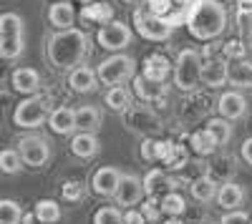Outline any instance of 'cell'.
Returning a JSON list of instances; mask_svg holds the SVG:
<instances>
[{
  "label": "cell",
  "mask_w": 252,
  "mask_h": 224,
  "mask_svg": "<svg viewBox=\"0 0 252 224\" xmlns=\"http://www.w3.org/2000/svg\"><path fill=\"white\" fill-rule=\"evenodd\" d=\"M48 60L51 66L58 71H73L81 66L91 53V40L89 35L78 30V28H66V30H56L48 38Z\"/></svg>",
  "instance_id": "cell-1"
},
{
  "label": "cell",
  "mask_w": 252,
  "mask_h": 224,
  "mask_svg": "<svg viewBox=\"0 0 252 224\" xmlns=\"http://www.w3.org/2000/svg\"><path fill=\"white\" fill-rule=\"evenodd\" d=\"M187 28L197 40H215L227 28V8L220 0H199L187 20Z\"/></svg>",
  "instance_id": "cell-2"
},
{
  "label": "cell",
  "mask_w": 252,
  "mask_h": 224,
  "mask_svg": "<svg viewBox=\"0 0 252 224\" xmlns=\"http://www.w3.org/2000/svg\"><path fill=\"white\" fill-rule=\"evenodd\" d=\"M26 51V23L18 13L0 15V56L13 60Z\"/></svg>",
  "instance_id": "cell-3"
},
{
  "label": "cell",
  "mask_w": 252,
  "mask_h": 224,
  "mask_svg": "<svg viewBox=\"0 0 252 224\" xmlns=\"http://www.w3.org/2000/svg\"><path fill=\"white\" fill-rule=\"evenodd\" d=\"M51 111L53 109H51V98L48 96H43V93L26 96L13 111V124L18 129H38V126H43L48 121Z\"/></svg>",
  "instance_id": "cell-4"
},
{
  "label": "cell",
  "mask_w": 252,
  "mask_h": 224,
  "mask_svg": "<svg viewBox=\"0 0 252 224\" xmlns=\"http://www.w3.org/2000/svg\"><path fill=\"white\" fill-rule=\"evenodd\" d=\"M96 76H98V84H106L109 88L124 86L126 81H131L136 76V60L126 53H114L98 63Z\"/></svg>",
  "instance_id": "cell-5"
},
{
  "label": "cell",
  "mask_w": 252,
  "mask_h": 224,
  "mask_svg": "<svg viewBox=\"0 0 252 224\" xmlns=\"http://www.w3.org/2000/svg\"><path fill=\"white\" fill-rule=\"evenodd\" d=\"M202 66H204V60L199 51L194 48L179 51L177 63H174V86L179 91H194L202 84Z\"/></svg>",
  "instance_id": "cell-6"
},
{
  "label": "cell",
  "mask_w": 252,
  "mask_h": 224,
  "mask_svg": "<svg viewBox=\"0 0 252 224\" xmlns=\"http://www.w3.org/2000/svg\"><path fill=\"white\" fill-rule=\"evenodd\" d=\"M199 0H149V10L161 18L164 23H169L172 28L182 26L189 20L192 10L197 8Z\"/></svg>",
  "instance_id": "cell-7"
},
{
  "label": "cell",
  "mask_w": 252,
  "mask_h": 224,
  "mask_svg": "<svg viewBox=\"0 0 252 224\" xmlns=\"http://www.w3.org/2000/svg\"><path fill=\"white\" fill-rule=\"evenodd\" d=\"M124 126L141 136H154L161 131V121L152 109H146L141 104H131L124 111Z\"/></svg>",
  "instance_id": "cell-8"
},
{
  "label": "cell",
  "mask_w": 252,
  "mask_h": 224,
  "mask_svg": "<svg viewBox=\"0 0 252 224\" xmlns=\"http://www.w3.org/2000/svg\"><path fill=\"white\" fill-rule=\"evenodd\" d=\"M131 28L121 23V20H109V23H103L96 33V40L103 51H111V53H121L126 46H131Z\"/></svg>",
  "instance_id": "cell-9"
},
{
  "label": "cell",
  "mask_w": 252,
  "mask_h": 224,
  "mask_svg": "<svg viewBox=\"0 0 252 224\" xmlns=\"http://www.w3.org/2000/svg\"><path fill=\"white\" fill-rule=\"evenodd\" d=\"M134 26H136V30H139V35L141 38H146V40H154V43H161V40H166L172 35V26L169 23H164L161 18H157L149 8H136L134 10Z\"/></svg>",
  "instance_id": "cell-10"
},
{
  "label": "cell",
  "mask_w": 252,
  "mask_h": 224,
  "mask_svg": "<svg viewBox=\"0 0 252 224\" xmlns=\"http://www.w3.org/2000/svg\"><path fill=\"white\" fill-rule=\"evenodd\" d=\"M18 154L20 159H23V164L31 167V169H40V167H46L48 164V159H51V146H48V139L43 136H23L18 141Z\"/></svg>",
  "instance_id": "cell-11"
},
{
  "label": "cell",
  "mask_w": 252,
  "mask_h": 224,
  "mask_svg": "<svg viewBox=\"0 0 252 224\" xmlns=\"http://www.w3.org/2000/svg\"><path fill=\"white\" fill-rule=\"evenodd\" d=\"M184 184H187L184 179L166 174L164 169H152L149 174L144 176V192H146V196H157V199L166 196L169 192H174V189H179Z\"/></svg>",
  "instance_id": "cell-12"
},
{
  "label": "cell",
  "mask_w": 252,
  "mask_h": 224,
  "mask_svg": "<svg viewBox=\"0 0 252 224\" xmlns=\"http://www.w3.org/2000/svg\"><path fill=\"white\" fill-rule=\"evenodd\" d=\"M144 194H146L144 192V179H139L136 174H124L114 199H116V204H121L124 209H134L144 199Z\"/></svg>",
  "instance_id": "cell-13"
},
{
  "label": "cell",
  "mask_w": 252,
  "mask_h": 224,
  "mask_svg": "<svg viewBox=\"0 0 252 224\" xmlns=\"http://www.w3.org/2000/svg\"><path fill=\"white\" fill-rule=\"evenodd\" d=\"M121 171L116 167H101L96 169L94 179H91V189L98 194V196H114L116 189H119V181H121Z\"/></svg>",
  "instance_id": "cell-14"
},
{
  "label": "cell",
  "mask_w": 252,
  "mask_h": 224,
  "mask_svg": "<svg viewBox=\"0 0 252 224\" xmlns=\"http://www.w3.org/2000/svg\"><path fill=\"white\" fill-rule=\"evenodd\" d=\"M217 111L222 118L227 121H237L247 113V98L240 93V91H227L220 96V104H217Z\"/></svg>",
  "instance_id": "cell-15"
},
{
  "label": "cell",
  "mask_w": 252,
  "mask_h": 224,
  "mask_svg": "<svg viewBox=\"0 0 252 224\" xmlns=\"http://www.w3.org/2000/svg\"><path fill=\"white\" fill-rule=\"evenodd\" d=\"M68 86H71V91H76V93H94L96 91V86H98V76H96V71L94 68H89V66H76L71 73H68Z\"/></svg>",
  "instance_id": "cell-16"
},
{
  "label": "cell",
  "mask_w": 252,
  "mask_h": 224,
  "mask_svg": "<svg viewBox=\"0 0 252 224\" xmlns=\"http://www.w3.org/2000/svg\"><path fill=\"white\" fill-rule=\"evenodd\" d=\"M48 126L58 136H71L76 131V109H68V106L53 109L48 116Z\"/></svg>",
  "instance_id": "cell-17"
},
{
  "label": "cell",
  "mask_w": 252,
  "mask_h": 224,
  "mask_svg": "<svg viewBox=\"0 0 252 224\" xmlns=\"http://www.w3.org/2000/svg\"><path fill=\"white\" fill-rule=\"evenodd\" d=\"M227 81L235 88H252V60L247 58H232L227 68Z\"/></svg>",
  "instance_id": "cell-18"
},
{
  "label": "cell",
  "mask_w": 252,
  "mask_h": 224,
  "mask_svg": "<svg viewBox=\"0 0 252 224\" xmlns=\"http://www.w3.org/2000/svg\"><path fill=\"white\" fill-rule=\"evenodd\" d=\"M10 84H13V88H15L18 93L33 96V93H38V88H40V76H38L35 68H26V66H23V68H15V71H13Z\"/></svg>",
  "instance_id": "cell-19"
},
{
  "label": "cell",
  "mask_w": 252,
  "mask_h": 224,
  "mask_svg": "<svg viewBox=\"0 0 252 224\" xmlns=\"http://www.w3.org/2000/svg\"><path fill=\"white\" fill-rule=\"evenodd\" d=\"M134 93L141 98V101H161L166 96V84L164 81H149V78H144V76H134Z\"/></svg>",
  "instance_id": "cell-20"
},
{
  "label": "cell",
  "mask_w": 252,
  "mask_h": 224,
  "mask_svg": "<svg viewBox=\"0 0 252 224\" xmlns=\"http://www.w3.org/2000/svg\"><path fill=\"white\" fill-rule=\"evenodd\" d=\"M227 68H229L227 60L209 58L202 66V84H207L209 88H220L222 84H227Z\"/></svg>",
  "instance_id": "cell-21"
},
{
  "label": "cell",
  "mask_w": 252,
  "mask_h": 224,
  "mask_svg": "<svg viewBox=\"0 0 252 224\" xmlns=\"http://www.w3.org/2000/svg\"><path fill=\"white\" fill-rule=\"evenodd\" d=\"M245 201V189L235 181H224V184L217 189V204L224 209V212H235L240 209V204Z\"/></svg>",
  "instance_id": "cell-22"
},
{
  "label": "cell",
  "mask_w": 252,
  "mask_h": 224,
  "mask_svg": "<svg viewBox=\"0 0 252 224\" xmlns=\"http://www.w3.org/2000/svg\"><path fill=\"white\" fill-rule=\"evenodd\" d=\"M71 151L73 156L78 159H94L98 154V139L96 134H89V131H76L71 136Z\"/></svg>",
  "instance_id": "cell-23"
},
{
  "label": "cell",
  "mask_w": 252,
  "mask_h": 224,
  "mask_svg": "<svg viewBox=\"0 0 252 224\" xmlns=\"http://www.w3.org/2000/svg\"><path fill=\"white\" fill-rule=\"evenodd\" d=\"M73 20H76V10L71 3L61 0V3H53L48 8V23L56 28V30H66V28H73Z\"/></svg>",
  "instance_id": "cell-24"
},
{
  "label": "cell",
  "mask_w": 252,
  "mask_h": 224,
  "mask_svg": "<svg viewBox=\"0 0 252 224\" xmlns=\"http://www.w3.org/2000/svg\"><path fill=\"white\" fill-rule=\"evenodd\" d=\"M189 192L197 201L209 204L212 199H217V181L212 176H197L194 181H189Z\"/></svg>",
  "instance_id": "cell-25"
},
{
  "label": "cell",
  "mask_w": 252,
  "mask_h": 224,
  "mask_svg": "<svg viewBox=\"0 0 252 224\" xmlns=\"http://www.w3.org/2000/svg\"><path fill=\"white\" fill-rule=\"evenodd\" d=\"M101 126V111L96 106H78L76 109V131L96 134Z\"/></svg>",
  "instance_id": "cell-26"
},
{
  "label": "cell",
  "mask_w": 252,
  "mask_h": 224,
  "mask_svg": "<svg viewBox=\"0 0 252 224\" xmlns=\"http://www.w3.org/2000/svg\"><path fill=\"white\" fill-rule=\"evenodd\" d=\"M131 101H134V93L126 88V86H111L106 91V106L114 113H124L126 109L131 106Z\"/></svg>",
  "instance_id": "cell-27"
},
{
  "label": "cell",
  "mask_w": 252,
  "mask_h": 224,
  "mask_svg": "<svg viewBox=\"0 0 252 224\" xmlns=\"http://www.w3.org/2000/svg\"><path fill=\"white\" fill-rule=\"evenodd\" d=\"M144 78H149V81H166V76H169V60H166L164 56L154 53L146 58V63H144Z\"/></svg>",
  "instance_id": "cell-28"
},
{
  "label": "cell",
  "mask_w": 252,
  "mask_h": 224,
  "mask_svg": "<svg viewBox=\"0 0 252 224\" xmlns=\"http://www.w3.org/2000/svg\"><path fill=\"white\" fill-rule=\"evenodd\" d=\"M33 212H35V217L43 224H56L61 219V204L53 201V199H40Z\"/></svg>",
  "instance_id": "cell-29"
},
{
  "label": "cell",
  "mask_w": 252,
  "mask_h": 224,
  "mask_svg": "<svg viewBox=\"0 0 252 224\" xmlns=\"http://www.w3.org/2000/svg\"><path fill=\"white\" fill-rule=\"evenodd\" d=\"M189 141H192V149H194L199 156H209V154H212V151L220 146L217 141H215V136L209 134L207 129H202V131L192 134V139H189Z\"/></svg>",
  "instance_id": "cell-30"
},
{
  "label": "cell",
  "mask_w": 252,
  "mask_h": 224,
  "mask_svg": "<svg viewBox=\"0 0 252 224\" xmlns=\"http://www.w3.org/2000/svg\"><path fill=\"white\" fill-rule=\"evenodd\" d=\"M207 131L215 136V141H217L220 146H224L227 141L232 139V126H229L227 118H222V116H220V118H209V121H207Z\"/></svg>",
  "instance_id": "cell-31"
},
{
  "label": "cell",
  "mask_w": 252,
  "mask_h": 224,
  "mask_svg": "<svg viewBox=\"0 0 252 224\" xmlns=\"http://www.w3.org/2000/svg\"><path fill=\"white\" fill-rule=\"evenodd\" d=\"M23 222V209L13 199H0V224H20Z\"/></svg>",
  "instance_id": "cell-32"
},
{
  "label": "cell",
  "mask_w": 252,
  "mask_h": 224,
  "mask_svg": "<svg viewBox=\"0 0 252 224\" xmlns=\"http://www.w3.org/2000/svg\"><path fill=\"white\" fill-rule=\"evenodd\" d=\"M159 201H161V212H164L166 217H179V214H184V209H187V201H184V196H182L179 192H169L166 196H161Z\"/></svg>",
  "instance_id": "cell-33"
},
{
  "label": "cell",
  "mask_w": 252,
  "mask_h": 224,
  "mask_svg": "<svg viewBox=\"0 0 252 224\" xmlns=\"http://www.w3.org/2000/svg\"><path fill=\"white\" fill-rule=\"evenodd\" d=\"M111 13L114 10L106 3H89L83 8V20H91V23H109Z\"/></svg>",
  "instance_id": "cell-34"
},
{
  "label": "cell",
  "mask_w": 252,
  "mask_h": 224,
  "mask_svg": "<svg viewBox=\"0 0 252 224\" xmlns=\"http://www.w3.org/2000/svg\"><path fill=\"white\" fill-rule=\"evenodd\" d=\"M20 167H23V159L15 149H3L0 151V171L3 174H18Z\"/></svg>",
  "instance_id": "cell-35"
},
{
  "label": "cell",
  "mask_w": 252,
  "mask_h": 224,
  "mask_svg": "<svg viewBox=\"0 0 252 224\" xmlns=\"http://www.w3.org/2000/svg\"><path fill=\"white\" fill-rule=\"evenodd\" d=\"M61 194H63V199H66V201H71V204H78V201L86 199V184L78 181V179H71V181L63 184Z\"/></svg>",
  "instance_id": "cell-36"
},
{
  "label": "cell",
  "mask_w": 252,
  "mask_h": 224,
  "mask_svg": "<svg viewBox=\"0 0 252 224\" xmlns=\"http://www.w3.org/2000/svg\"><path fill=\"white\" fill-rule=\"evenodd\" d=\"M94 224H124V214L116 207H101L94 214Z\"/></svg>",
  "instance_id": "cell-37"
},
{
  "label": "cell",
  "mask_w": 252,
  "mask_h": 224,
  "mask_svg": "<svg viewBox=\"0 0 252 224\" xmlns=\"http://www.w3.org/2000/svg\"><path fill=\"white\" fill-rule=\"evenodd\" d=\"M141 214L146 217V222H157L159 214H164V212H161V201H159L157 196H149V199L141 204Z\"/></svg>",
  "instance_id": "cell-38"
},
{
  "label": "cell",
  "mask_w": 252,
  "mask_h": 224,
  "mask_svg": "<svg viewBox=\"0 0 252 224\" xmlns=\"http://www.w3.org/2000/svg\"><path fill=\"white\" fill-rule=\"evenodd\" d=\"M157 151H159V141H154V139H149V136H144V141H141V159L157 161Z\"/></svg>",
  "instance_id": "cell-39"
},
{
  "label": "cell",
  "mask_w": 252,
  "mask_h": 224,
  "mask_svg": "<svg viewBox=\"0 0 252 224\" xmlns=\"http://www.w3.org/2000/svg\"><path fill=\"white\" fill-rule=\"evenodd\" d=\"M220 224H252V219L245 212L235 209V212H224V217L220 219Z\"/></svg>",
  "instance_id": "cell-40"
},
{
  "label": "cell",
  "mask_w": 252,
  "mask_h": 224,
  "mask_svg": "<svg viewBox=\"0 0 252 224\" xmlns=\"http://www.w3.org/2000/svg\"><path fill=\"white\" fill-rule=\"evenodd\" d=\"M184 164H187V149L182 144H177V149H174V154L169 159V164H166V169H179Z\"/></svg>",
  "instance_id": "cell-41"
},
{
  "label": "cell",
  "mask_w": 252,
  "mask_h": 224,
  "mask_svg": "<svg viewBox=\"0 0 252 224\" xmlns=\"http://www.w3.org/2000/svg\"><path fill=\"white\" fill-rule=\"evenodd\" d=\"M224 56L227 58H245V43H240V40H229V43L224 46Z\"/></svg>",
  "instance_id": "cell-42"
},
{
  "label": "cell",
  "mask_w": 252,
  "mask_h": 224,
  "mask_svg": "<svg viewBox=\"0 0 252 224\" xmlns=\"http://www.w3.org/2000/svg\"><path fill=\"white\" fill-rule=\"evenodd\" d=\"M124 224H146V217L141 214V209H139V212H136V209H126Z\"/></svg>",
  "instance_id": "cell-43"
},
{
  "label": "cell",
  "mask_w": 252,
  "mask_h": 224,
  "mask_svg": "<svg viewBox=\"0 0 252 224\" xmlns=\"http://www.w3.org/2000/svg\"><path fill=\"white\" fill-rule=\"evenodd\" d=\"M240 151H242V159L252 167V136H250V139H245V144H242V149H240Z\"/></svg>",
  "instance_id": "cell-44"
},
{
  "label": "cell",
  "mask_w": 252,
  "mask_h": 224,
  "mask_svg": "<svg viewBox=\"0 0 252 224\" xmlns=\"http://www.w3.org/2000/svg\"><path fill=\"white\" fill-rule=\"evenodd\" d=\"M23 224H43V222L35 217V212H26L23 214Z\"/></svg>",
  "instance_id": "cell-45"
},
{
  "label": "cell",
  "mask_w": 252,
  "mask_h": 224,
  "mask_svg": "<svg viewBox=\"0 0 252 224\" xmlns=\"http://www.w3.org/2000/svg\"><path fill=\"white\" fill-rule=\"evenodd\" d=\"M164 224H184V222H182V219H179V217H169V219H166V222H164Z\"/></svg>",
  "instance_id": "cell-46"
},
{
  "label": "cell",
  "mask_w": 252,
  "mask_h": 224,
  "mask_svg": "<svg viewBox=\"0 0 252 224\" xmlns=\"http://www.w3.org/2000/svg\"><path fill=\"white\" fill-rule=\"evenodd\" d=\"M124 3H129V5H139V3H144V0H124Z\"/></svg>",
  "instance_id": "cell-47"
},
{
  "label": "cell",
  "mask_w": 252,
  "mask_h": 224,
  "mask_svg": "<svg viewBox=\"0 0 252 224\" xmlns=\"http://www.w3.org/2000/svg\"><path fill=\"white\" fill-rule=\"evenodd\" d=\"M78 3H86V5H89V3H91V0H78Z\"/></svg>",
  "instance_id": "cell-48"
},
{
  "label": "cell",
  "mask_w": 252,
  "mask_h": 224,
  "mask_svg": "<svg viewBox=\"0 0 252 224\" xmlns=\"http://www.w3.org/2000/svg\"><path fill=\"white\" fill-rule=\"evenodd\" d=\"M227 3H237V0H227Z\"/></svg>",
  "instance_id": "cell-49"
}]
</instances>
